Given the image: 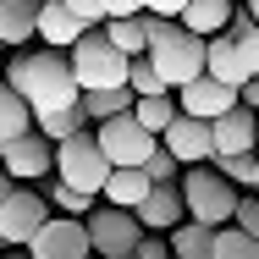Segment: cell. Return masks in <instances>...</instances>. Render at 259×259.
I'll return each mask as SVG.
<instances>
[{
  "label": "cell",
  "mask_w": 259,
  "mask_h": 259,
  "mask_svg": "<svg viewBox=\"0 0 259 259\" xmlns=\"http://www.w3.org/2000/svg\"><path fill=\"white\" fill-rule=\"evenodd\" d=\"M6 83L28 100V110H33V121L39 116H50V110H61V105H77L83 100V89H77V77H72V61H66V50H22L11 66H6Z\"/></svg>",
  "instance_id": "obj_1"
},
{
  "label": "cell",
  "mask_w": 259,
  "mask_h": 259,
  "mask_svg": "<svg viewBox=\"0 0 259 259\" xmlns=\"http://www.w3.org/2000/svg\"><path fill=\"white\" fill-rule=\"evenodd\" d=\"M149 66L160 72L165 89H182L204 72V33L182 28L177 17H149Z\"/></svg>",
  "instance_id": "obj_2"
},
{
  "label": "cell",
  "mask_w": 259,
  "mask_h": 259,
  "mask_svg": "<svg viewBox=\"0 0 259 259\" xmlns=\"http://www.w3.org/2000/svg\"><path fill=\"white\" fill-rule=\"evenodd\" d=\"M66 61H72V77H77L83 94L89 89H127V66L133 61L105 39V28H83V39L66 50Z\"/></svg>",
  "instance_id": "obj_3"
},
{
  "label": "cell",
  "mask_w": 259,
  "mask_h": 259,
  "mask_svg": "<svg viewBox=\"0 0 259 259\" xmlns=\"http://www.w3.org/2000/svg\"><path fill=\"white\" fill-rule=\"evenodd\" d=\"M177 188H182L188 215H193V221H204V226H226V221H232V209H237V193H243V188H232L215 165H182Z\"/></svg>",
  "instance_id": "obj_4"
},
{
  "label": "cell",
  "mask_w": 259,
  "mask_h": 259,
  "mask_svg": "<svg viewBox=\"0 0 259 259\" xmlns=\"http://www.w3.org/2000/svg\"><path fill=\"white\" fill-rule=\"evenodd\" d=\"M55 177H61V182H72L77 193L100 199L105 177H110V160H105L94 127H83V133H72V138H61V144H55Z\"/></svg>",
  "instance_id": "obj_5"
},
{
  "label": "cell",
  "mask_w": 259,
  "mask_h": 259,
  "mask_svg": "<svg viewBox=\"0 0 259 259\" xmlns=\"http://www.w3.org/2000/svg\"><path fill=\"white\" fill-rule=\"evenodd\" d=\"M138 237H144L138 209H116V204L89 209V259H133Z\"/></svg>",
  "instance_id": "obj_6"
},
{
  "label": "cell",
  "mask_w": 259,
  "mask_h": 259,
  "mask_svg": "<svg viewBox=\"0 0 259 259\" xmlns=\"http://www.w3.org/2000/svg\"><path fill=\"white\" fill-rule=\"evenodd\" d=\"M50 221V199L33 182H17L0 199V248H28V237Z\"/></svg>",
  "instance_id": "obj_7"
},
{
  "label": "cell",
  "mask_w": 259,
  "mask_h": 259,
  "mask_svg": "<svg viewBox=\"0 0 259 259\" xmlns=\"http://www.w3.org/2000/svg\"><path fill=\"white\" fill-rule=\"evenodd\" d=\"M94 138H100V149L110 165H144V160L155 155V133L133 116V110H121V116H105V121H94Z\"/></svg>",
  "instance_id": "obj_8"
},
{
  "label": "cell",
  "mask_w": 259,
  "mask_h": 259,
  "mask_svg": "<svg viewBox=\"0 0 259 259\" xmlns=\"http://www.w3.org/2000/svg\"><path fill=\"white\" fill-rule=\"evenodd\" d=\"M28 259H89V221L50 209V221L28 237Z\"/></svg>",
  "instance_id": "obj_9"
},
{
  "label": "cell",
  "mask_w": 259,
  "mask_h": 259,
  "mask_svg": "<svg viewBox=\"0 0 259 259\" xmlns=\"http://www.w3.org/2000/svg\"><path fill=\"white\" fill-rule=\"evenodd\" d=\"M0 165H6L17 182H45V177H55V144L39 127H28L22 138H11V144L0 149Z\"/></svg>",
  "instance_id": "obj_10"
},
{
  "label": "cell",
  "mask_w": 259,
  "mask_h": 259,
  "mask_svg": "<svg viewBox=\"0 0 259 259\" xmlns=\"http://www.w3.org/2000/svg\"><path fill=\"white\" fill-rule=\"evenodd\" d=\"M160 144L177 155V165H209V155H215V138H209V121H199V116H171L165 121V133H160Z\"/></svg>",
  "instance_id": "obj_11"
},
{
  "label": "cell",
  "mask_w": 259,
  "mask_h": 259,
  "mask_svg": "<svg viewBox=\"0 0 259 259\" xmlns=\"http://www.w3.org/2000/svg\"><path fill=\"white\" fill-rule=\"evenodd\" d=\"M171 94H177V110H182V116H199V121H215L221 110L237 105V89L221 83V77H209V72H199L193 83H182V89H171Z\"/></svg>",
  "instance_id": "obj_12"
},
{
  "label": "cell",
  "mask_w": 259,
  "mask_h": 259,
  "mask_svg": "<svg viewBox=\"0 0 259 259\" xmlns=\"http://www.w3.org/2000/svg\"><path fill=\"white\" fill-rule=\"evenodd\" d=\"M254 127H259V110L237 100L232 110H221L215 121H209V138H215V155H248L254 149ZM209 155V160H215Z\"/></svg>",
  "instance_id": "obj_13"
},
{
  "label": "cell",
  "mask_w": 259,
  "mask_h": 259,
  "mask_svg": "<svg viewBox=\"0 0 259 259\" xmlns=\"http://www.w3.org/2000/svg\"><path fill=\"white\" fill-rule=\"evenodd\" d=\"M33 39L50 45V50H72V45L83 39V22H77V11H72L66 0H39V28H33Z\"/></svg>",
  "instance_id": "obj_14"
},
{
  "label": "cell",
  "mask_w": 259,
  "mask_h": 259,
  "mask_svg": "<svg viewBox=\"0 0 259 259\" xmlns=\"http://www.w3.org/2000/svg\"><path fill=\"white\" fill-rule=\"evenodd\" d=\"M138 221H144V232H171L177 221H188L182 188H177V182H155V188H149V199L138 204Z\"/></svg>",
  "instance_id": "obj_15"
},
{
  "label": "cell",
  "mask_w": 259,
  "mask_h": 259,
  "mask_svg": "<svg viewBox=\"0 0 259 259\" xmlns=\"http://www.w3.org/2000/svg\"><path fill=\"white\" fill-rule=\"evenodd\" d=\"M149 188H155V182H149L144 165H110L100 199H105V204H116V209H138L144 199H149Z\"/></svg>",
  "instance_id": "obj_16"
},
{
  "label": "cell",
  "mask_w": 259,
  "mask_h": 259,
  "mask_svg": "<svg viewBox=\"0 0 259 259\" xmlns=\"http://www.w3.org/2000/svg\"><path fill=\"white\" fill-rule=\"evenodd\" d=\"M204 72L209 77H221V83H243V77H254L248 72V61H243V45L237 39H226V33H209L204 39Z\"/></svg>",
  "instance_id": "obj_17"
},
{
  "label": "cell",
  "mask_w": 259,
  "mask_h": 259,
  "mask_svg": "<svg viewBox=\"0 0 259 259\" xmlns=\"http://www.w3.org/2000/svg\"><path fill=\"white\" fill-rule=\"evenodd\" d=\"M33 28H39V0H0V45L6 50L33 45Z\"/></svg>",
  "instance_id": "obj_18"
},
{
  "label": "cell",
  "mask_w": 259,
  "mask_h": 259,
  "mask_svg": "<svg viewBox=\"0 0 259 259\" xmlns=\"http://www.w3.org/2000/svg\"><path fill=\"white\" fill-rule=\"evenodd\" d=\"M100 28H105V39L127 55V61H138V55L149 50V11H138V17H105Z\"/></svg>",
  "instance_id": "obj_19"
},
{
  "label": "cell",
  "mask_w": 259,
  "mask_h": 259,
  "mask_svg": "<svg viewBox=\"0 0 259 259\" xmlns=\"http://www.w3.org/2000/svg\"><path fill=\"white\" fill-rule=\"evenodd\" d=\"M165 243H171V259H209V243H215V226L204 221H177L171 232H165Z\"/></svg>",
  "instance_id": "obj_20"
},
{
  "label": "cell",
  "mask_w": 259,
  "mask_h": 259,
  "mask_svg": "<svg viewBox=\"0 0 259 259\" xmlns=\"http://www.w3.org/2000/svg\"><path fill=\"white\" fill-rule=\"evenodd\" d=\"M232 11H237V0H188L177 22H182V28H193V33H204V39H209V33H221V28L232 22Z\"/></svg>",
  "instance_id": "obj_21"
},
{
  "label": "cell",
  "mask_w": 259,
  "mask_h": 259,
  "mask_svg": "<svg viewBox=\"0 0 259 259\" xmlns=\"http://www.w3.org/2000/svg\"><path fill=\"white\" fill-rule=\"evenodd\" d=\"M28 127H33V110H28V100H22V94H17V89L0 77V149H6L11 138H22Z\"/></svg>",
  "instance_id": "obj_22"
},
{
  "label": "cell",
  "mask_w": 259,
  "mask_h": 259,
  "mask_svg": "<svg viewBox=\"0 0 259 259\" xmlns=\"http://www.w3.org/2000/svg\"><path fill=\"white\" fill-rule=\"evenodd\" d=\"M33 127H39L50 144H61V138H72V133H83V127H94V121H89V110H83V100H77V105H61V110H50V116H39Z\"/></svg>",
  "instance_id": "obj_23"
},
{
  "label": "cell",
  "mask_w": 259,
  "mask_h": 259,
  "mask_svg": "<svg viewBox=\"0 0 259 259\" xmlns=\"http://www.w3.org/2000/svg\"><path fill=\"white\" fill-rule=\"evenodd\" d=\"M209 259H259V243L243 232V226H215V243H209Z\"/></svg>",
  "instance_id": "obj_24"
},
{
  "label": "cell",
  "mask_w": 259,
  "mask_h": 259,
  "mask_svg": "<svg viewBox=\"0 0 259 259\" xmlns=\"http://www.w3.org/2000/svg\"><path fill=\"white\" fill-rule=\"evenodd\" d=\"M133 89H89L83 94V110H89V121H105V116H121V110H133Z\"/></svg>",
  "instance_id": "obj_25"
},
{
  "label": "cell",
  "mask_w": 259,
  "mask_h": 259,
  "mask_svg": "<svg viewBox=\"0 0 259 259\" xmlns=\"http://www.w3.org/2000/svg\"><path fill=\"white\" fill-rule=\"evenodd\" d=\"M45 199H50L55 215H77V221H89V209H94V199H89V193H77V188H72V182H61V177H55V182H45Z\"/></svg>",
  "instance_id": "obj_26"
},
{
  "label": "cell",
  "mask_w": 259,
  "mask_h": 259,
  "mask_svg": "<svg viewBox=\"0 0 259 259\" xmlns=\"http://www.w3.org/2000/svg\"><path fill=\"white\" fill-rule=\"evenodd\" d=\"M133 116H138V121L160 138V133H165V121L177 116V100H171V94H138V100H133Z\"/></svg>",
  "instance_id": "obj_27"
},
{
  "label": "cell",
  "mask_w": 259,
  "mask_h": 259,
  "mask_svg": "<svg viewBox=\"0 0 259 259\" xmlns=\"http://www.w3.org/2000/svg\"><path fill=\"white\" fill-rule=\"evenodd\" d=\"M209 165H215L232 188H248V182H254V165H259V149H248V155H215Z\"/></svg>",
  "instance_id": "obj_28"
},
{
  "label": "cell",
  "mask_w": 259,
  "mask_h": 259,
  "mask_svg": "<svg viewBox=\"0 0 259 259\" xmlns=\"http://www.w3.org/2000/svg\"><path fill=\"white\" fill-rule=\"evenodd\" d=\"M127 89H133V94H171V89L160 83V72L149 66V55H138V61L127 66Z\"/></svg>",
  "instance_id": "obj_29"
},
{
  "label": "cell",
  "mask_w": 259,
  "mask_h": 259,
  "mask_svg": "<svg viewBox=\"0 0 259 259\" xmlns=\"http://www.w3.org/2000/svg\"><path fill=\"white\" fill-rule=\"evenodd\" d=\"M144 171H149V182H177V177H182V165H177V155H171L165 144H155V155L144 160Z\"/></svg>",
  "instance_id": "obj_30"
},
{
  "label": "cell",
  "mask_w": 259,
  "mask_h": 259,
  "mask_svg": "<svg viewBox=\"0 0 259 259\" xmlns=\"http://www.w3.org/2000/svg\"><path fill=\"white\" fill-rule=\"evenodd\" d=\"M232 226H243L259 243V193H237V209H232Z\"/></svg>",
  "instance_id": "obj_31"
},
{
  "label": "cell",
  "mask_w": 259,
  "mask_h": 259,
  "mask_svg": "<svg viewBox=\"0 0 259 259\" xmlns=\"http://www.w3.org/2000/svg\"><path fill=\"white\" fill-rule=\"evenodd\" d=\"M133 259H171V243H165V232H144L138 237V254Z\"/></svg>",
  "instance_id": "obj_32"
},
{
  "label": "cell",
  "mask_w": 259,
  "mask_h": 259,
  "mask_svg": "<svg viewBox=\"0 0 259 259\" xmlns=\"http://www.w3.org/2000/svg\"><path fill=\"white\" fill-rule=\"evenodd\" d=\"M66 6L77 11V22H83V28H100V22H105V0H66Z\"/></svg>",
  "instance_id": "obj_33"
},
{
  "label": "cell",
  "mask_w": 259,
  "mask_h": 259,
  "mask_svg": "<svg viewBox=\"0 0 259 259\" xmlns=\"http://www.w3.org/2000/svg\"><path fill=\"white\" fill-rule=\"evenodd\" d=\"M221 33H226V39H248V33H254V17H248V6H243V0H237V11H232V22H226Z\"/></svg>",
  "instance_id": "obj_34"
},
{
  "label": "cell",
  "mask_w": 259,
  "mask_h": 259,
  "mask_svg": "<svg viewBox=\"0 0 259 259\" xmlns=\"http://www.w3.org/2000/svg\"><path fill=\"white\" fill-rule=\"evenodd\" d=\"M182 6H188V0H144L149 17H182Z\"/></svg>",
  "instance_id": "obj_35"
},
{
  "label": "cell",
  "mask_w": 259,
  "mask_h": 259,
  "mask_svg": "<svg viewBox=\"0 0 259 259\" xmlns=\"http://www.w3.org/2000/svg\"><path fill=\"white\" fill-rule=\"evenodd\" d=\"M144 0H105V17H138Z\"/></svg>",
  "instance_id": "obj_36"
},
{
  "label": "cell",
  "mask_w": 259,
  "mask_h": 259,
  "mask_svg": "<svg viewBox=\"0 0 259 259\" xmlns=\"http://www.w3.org/2000/svg\"><path fill=\"white\" fill-rule=\"evenodd\" d=\"M237 45H243V61H248V72L259 77V28L248 33V39H237Z\"/></svg>",
  "instance_id": "obj_37"
},
{
  "label": "cell",
  "mask_w": 259,
  "mask_h": 259,
  "mask_svg": "<svg viewBox=\"0 0 259 259\" xmlns=\"http://www.w3.org/2000/svg\"><path fill=\"white\" fill-rule=\"evenodd\" d=\"M237 100L248 105V110H259V77H243V83H237Z\"/></svg>",
  "instance_id": "obj_38"
},
{
  "label": "cell",
  "mask_w": 259,
  "mask_h": 259,
  "mask_svg": "<svg viewBox=\"0 0 259 259\" xmlns=\"http://www.w3.org/2000/svg\"><path fill=\"white\" fill-rule=\"evenodd\" d=\"M11 188H17V177H11V171H6V165H0V199H6V193H11Z\"/></svg>",
  "instance_id": "obj_39"
},
{
  "label": "cell",
  "mask_w": 259,
  "mask_h": 259,
  "mask_svg": "<svg viewBox=\"0 0 259 259\" xmlns=\"http://www.w3.org/2000/svg\"><path fill=\"white\" fill-rule=\"evenodd\" d=\"M0 259H28V248H0Z\"/></svg>",
  "instance_id": "obj_40"
},
{
  "label": "cell",
  "mask_w": 259,
  "mask_h": 259,
  "mask_svg": "<svg viewBox=\"0 0 259 259\" xmlns=\"http://www.w3.org/2000/svg\"><path fill=\"white\" fill-rule=\"evenodd\" d=\"M243 6H248V17H254V28H259V0H243Z\"/></svg>",
  "instance_id": "obj_41"
},
{
  "label": "cell",
  "mask_w": 259,
  "mask_h": 259,
  "mask_svg": "<svg viewBox=\"0 0 259 259\" xmlns=\"http://www.w3.org/2000/svg\"><path fill=\"white\" fill-rule=\"evenodd\" d=\"M248 193H259V165H254V182H248Z\"/></svg>",
  "instance_id": "obj_42"
},
{
  "label": "cell",
  "mask_w": 259,
  "mask_h": 259,
  "mask_svg": "<svg viewBox=\"0 0 259 259\" xmlns=\"http://www.w3.org/2000/svg\"><path fill=\"white\" fill-rule=\"evenodd\" d=\"M254 149H259V127H254Z\"/></svg>",
  "instance_id": "obj_43"
}]
</instances>
